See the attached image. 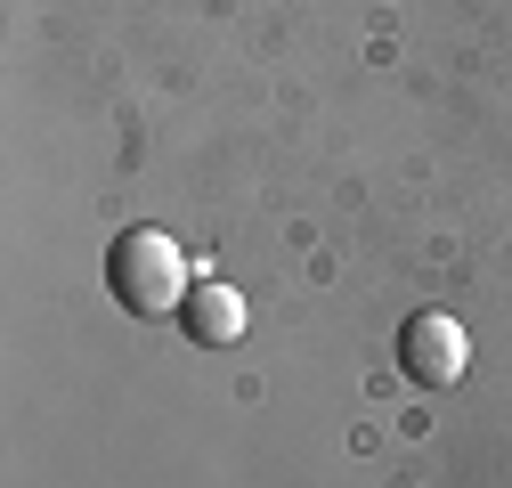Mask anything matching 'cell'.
Listing matches in <instances>:
<instances>
[{"label": "cell", "mask_w": 512, "mask_h": 488, "mask_svg": "<svg viewBox=\"0 0 512 488\" xmlns=\"http://www.w3.org/2000/svg\"><path fill=\"white\" fill-rule=\"evenodd\" d=\"M106 285H114V301L131 318H179V301L196 293L179 236H163V228H122L114 253H106Z\"/></svg>", "instance_id": "1"}, {"label": "cell", "mask_w": 512, "mask_h": 488, "mask_svg": "<svg viewBox=\"0 0 512 488\" xmlns=\"http://www.w3.org/2000/svg\"><path fill=\"white\" fill-rule=\"evenodd\" d=\"M464 366H472V334L447 318V310H415L399 326V375L415 391H447V383H464Z\"/></svg>", "instance_id": "2"}, {"label": "cell", "mask_w": 512, "mask_h": 488, "mask_svg": "<svg viewBox=\"0 0 512 488\" xmlns=\"http://www.w3.org/2000/svg\"><path fill=\"white\" fill-rule=\"evenodd\" d=\"M179 334L204 342V350H228V342L244 334V301H236L228 285H196V293L179 301Z\"/></svg>", "instance_id": "3"}]
</instances>
